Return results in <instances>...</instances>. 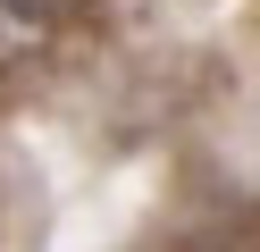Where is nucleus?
<instances>
[{"label":"nucleus","instance_id":"1","mask_svg":"<svg viewBox=\"0 0 260 252\" xmlns=\"http://www.w3.org/2000/svg\"><path fill=\"white\" fill-rule=\"evenodd\" d=\"M92 0H0V50H25V42H51L59 25H76Z\"/></svg>","mask_w":260,"mask_h":252}]
</instances>
